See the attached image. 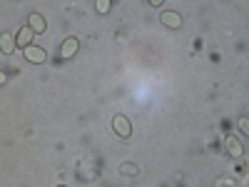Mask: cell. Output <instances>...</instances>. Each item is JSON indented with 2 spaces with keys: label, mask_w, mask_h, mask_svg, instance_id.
<instances>
[{
  "label": "cell",
  "mask_w": 249,
  "mask_h": 187,
  "mask_svg": "<svg viewBox=\"0 0 249 187\" xmlns=\"http://www.w3.org/2000/svg\"><path fill=\"white\" fill-rule=\"evenodd\" d=\"M112 130H115L117 137L127 140V137L132 135V125H130V120L124 117V115H115V117H112Z\"/></svg>",
  "instance_id": "6da1fadb"
},
{
  "label": "cell",
  "mask_w": 249,
  "mask_h": 187,
  "mask_svg": "<svg viewBox=\"0 0 249 187\" xmlns=\"http://www.w3.org/2000/svg\"><path fill=\"white\" fill-rule=\"evenodd\" d=\"M37 33L30 28V25H23V28H20L18 30V35H15V43H18V48H28V45H33V37H35Z\"/></svg>",
  "instance_id": "7a4b0ae2"
},
{
  "label": "cell",
  "mask_w": 249,
  "mask_h": 187,
  "mask_svg": "<svg viewBox=\"0 0 249 187\" xmlns=\"http://www.w3.org/2000/svg\"><path fill=\"white\" fill-rule=\"evenodd\" d=\"M224 150H227V155H232V157H242V155H244L242 142H239L237 135H227V137H224Z\"/></svg>",
  "instance_id": "3957f363"
},
{
  "label": "cell",
  "mask_w": 249,
  "mask_h": 187,
  "mask_svg": "<svg viewBox=\"0 0 249 187\" xmlns=\"http://www.w3.org/2000/svg\"><path fill=\"white\" fill-rule=\"evenodd\" d=\"M23 53H25V60L35 62V65H40V62H45V60H48V53H45L43 48H35V45H28Z\"/></svg>",
  "instance_id": "277c9868"
},
{
  "label": "cell",
  "mask_w": 249,
  "mask_h": 187,
  "mask_svg": "<svg viewBox=\"0 0 249 187\" xmlns=\"http://www.w3.org/2000/svg\"><path fill=\"white\" fill-rule=\"evenodd\" d=\"M160 23H162L164 28H179V25H182V15L175 13V10H164V13L160 15Z\"/></svg>",
  "instance_id": "5b68a950"
},
{
  "label": "cell",
  "mask_w": 249,
  "mask_h": 187,
  "mask_svg": "<svg viewBox=\"0 0 249 187\" xmlns=\"http://www.w3.org/2000/svg\"><path fill=\"white\" fill-rule=\"evenodd\" d=\"M15 48H18V43H15V35L5 30L3 35H0V50H3L5 55H10V53H13Z\"/></svg>",
  "instance_id": "8992f818"
},
{
  "label": "cell",
  "mask_w": 249,
  "mask_h": 187,
  "mask_svg": "<svg viewBox=\"0 0 249 187\" xmlns=\"http://www.w3.org/2000/svg\"><path fill=\"white\" fill-rule=\"evenodd\" d=\"M77 48H80L77 37H65V43L60 45V55H62V57H72V55L77 53Z\"/></svg>",
  "instance_id": "52a82bcc"
},
{
  "label": "cell",
  "mask_w": 249,
  "mask_h": 187,
  "mask_svg": "<svg viewBox=\"0 0 249 187\" xmlns=\"http://www.w3.org/2000/svg\"><path fill=\"white\" fill-rule=\"evenodd\" d=\"M28 25H30L35 33H45V28H48L45 18L40 15V13H30V15H28Z\"/></svg>",
  "instance_id": "ba28073f"
},
{
  "label": "cell",
  "mask_w": 249,
  "mask_h": 187,
  "mask_svg": "<svg viewBox=\"0 0 249 187\" xmlns=\"http://www.w3.org/2000/svg\"><path fill=\"white\" fill-rule=\"evenodd\" d=\"M110 5H112V0H95V8H97L100 15H107Z\"/></svg>",
  "instance_id": "9c48e42d"
},
{
  "label": "cell",
  "mask_w": 249,
  "mask_h": 187,
  "mask_svg": "<svg viewBox=\"0 0 249 187\" xmlns=\"http://www.w3.org/2000/svg\"><path fill=\"white\" fill-rule=\"evenodd\" d=\"M237 128H239V132H244L249 137V117H239L237 120Z\"/></svg>",
  "instance_id": "30bf717a"
},
{
  "label": "cell",
  "mask_w": 249,
  "mask_h": 187,
  "mask_svg": "<svg viewBox=\"0 0 249 187\" xmlns=\"http://www.w3.org/2000/svg\"><path fill=\"white\" fill-rule=\"evenodd\" d=\"M120 172H122V175L127 172L130 177H135V175H137V165H130V162H127V165H122V168H120Z\"/></svg>",
  "instance_id": "8fae6325"
},
{
  "label": "cell",
  "mask_w": 249,
  "mask_h": 187,
  "mask_svg": "<svg viewBox=\"0 0 249 187\" xmlns=\"http://www.w3.org/2000/svg\"><path fill=\"white\" fill-rule=\"evenodd\" d=\"M162 3H164V0H150V5H152V8H160Z\"/></svg>",
  "instance_id": "7c38bea8"
},
{
  "label": "cell",
  "mask_w": 249,
  "mask_h": 187,
  "mask_svg": "<svg viewBox=\"0 0 249 187\" xmlns=\"http://www.w3.org/2000/svg\"><path fill=\"white\" fill-rule=\"evenodd\" d=\"M5 80H8V75H5L3 70H0V85H5Z\"/></svg>",
  "instance_id": "4fadbf2b"
},
{
  "label": "cell",
  "mask_w": 249,
  "mask_h": 187,
  "mask_svg": "<svg viewBox=\"0 0 249 187\" xmlns=\"http://www.w3.org/2000/svg\"><path fill=\"white\" fill-rule=\"evenodd\" d=\"M57 187H65V185H57Z\"/></svg>",
  "instance_id": "5bb4252c"
}]
</instances>
